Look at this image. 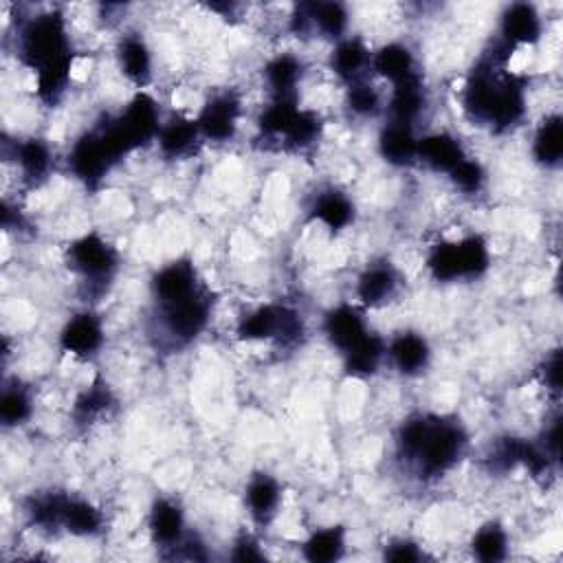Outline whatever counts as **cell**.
I'll return each mask as SVG.
<instances>
[{"instance_id":"cell-2","label":"cell","mask_w":563,"mask_h":563,"mask_svg":"<svg viewBox=\"0 0 563 563\" xmlns=\"http://www.w3.org/2000/svg\"><path fill=\"white\" fill-rule=\"evenodd\" d=\"M504 42L511 47L517 44H535L542 38V18L531 5H513L502 18Z\"/></svg>"},{"instance_id":"cell-6","label":"cell","mask_w":563,"mask_h":563,"mask_svg":"<svg viewBox=\"0 0 563 563\" xmlns=\"http://www.w3.org/2000/svg\"><path fill=\"white\" fill-rule=\"evenodd\" d=\"M563 143H561V117L559 115H546L544 124L539 126L535 141H533V154L537 163H542L544 168H557L561 161Z\"/></svg>"},{"instance_id":"cell-1","label":"cell","mask_w":563,"mask_h":563,"mask_svg":"<svg viewBox=\"0 0 563 563\" xmlns=\"http://www.w3.org/2000/svg\"><path fill=\"white\" fill-rule=\"evenodd\" d=\"M62 348L75 357H88L99 350L104 341V328L93 315H75L71 317L60 333Z\"/></svg>"},{"instance_id":"cell-5","label":"cell","mask_w":563,"mask_h":563,"mask_svg":"<svg viewBox=\"0 0 563 563\" xmlns=\"http://www.w3.org/2000/svg\"><path fill=\"white\" fill-rule=\"evenodd\" d=\"M280 487L269 476H256L247 487V506L251 517L258 522H269L278 513L280 506Z\"/></svg>"},{"instance_id":"cell-8","label":"cell","mask_w":563,"mask_h":563,"mask_svg":"<svg viewBox=\"0 0 563 563\" xmlns=\"http://www.w3.org/2000/svg\"><path fill=\"white\" fill-rule=\"evenodd\" d=\"M346 548L344 537H341L339 531L335 528H328V531H319L315 533L308 542L304 544L306 557L315 559V561H328V559H337L341 555V550Z\"/></svg>"},{"instance_id":"cell-9","label":"cell","mask_w":563,"mask_h":563,"mask_svg":"<svg viewBox=\"0 0 563 563\" xmlns=\"http://www.w3.org/2000/svg\"><path fill=\"white\" fill-rule=\"evenodd\" d=\"M31 416V401L25 390H5L3 396V421L7 427L22 425Z\"/></svg>"},{"instance_id":"cell-4","label":"cell","mask_w":563,"mask_h":563,"mask_svg":"<svg viewBox=\"0 0 563 563\" xmlns=\"http://www.w3.org/2000/svg\"><path fill=\"white\" fill-rule=\"evenodd\" d=\"M150 533L157 544L163 546L181 544L183 511L170 500H159L150 513Z\"/></svg>"},{"instance_id":"cell-7","label":"cell","mask_w":563,"mask_h":563,"mask_svg":"<svg viewBox=\"0 0 563 563\" xmlns=\"http://www.w3.org/2000/svg\"><path fill=\"white\" fill-rule=\"evenodd\" d=\"M506 548H509V537H506L498 524L478 528L471 542L473 555L480 559H502Z\"/></svg>"},{"instance_id":"cell-3","label":"cell","mask_w":563,"mask_h":563,"mask_svg":"<svg viewBox=\"0 0 563 563\" xmlns=\"http://www.w3.org/2000/svg\"><path fill=\"white\" fill-rule=\"evenodd\" d=\"M390 359H392V366L399 370L405 377H414V374L423 372L427 368V361H429V348L425 344L423 337L418 335H401L392 341L390 346Z\"/></svg>"}]
</instances>
